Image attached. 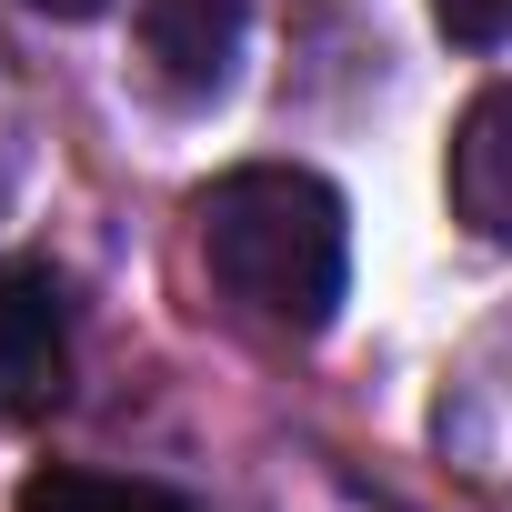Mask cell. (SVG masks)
<instances>
[{"instance_id": "1", "label": "cell", "mask_w": 512, "mask_h": 512, "mask_svg": "<svg viewBox=\"0 0 512 512\" xmlns=\"http://www.w3.org/2000/svg\"><path fill=\"white\" fill-rule=\"evenodd\" d=\"M191 231H201L211 292L241 322H262L282 342L332 332V312L352 292V211H342V191L322 171H302V161H241V171H221L191 201Z\"/></svg>"}, {"instance_id": "2", "label": "cell", "mask_w": 512, "mask_h": 512, "mask_svg": "<svg viewBox=\"0 0 512 512\" xmlns=\"http://www.w3.org/2000/svg\"><path fill=\"white\" fill-rule=\"evenodd\" d=\"M61 392H71V292L51 262H11L0 272V432L61 412Z\"/></svg>"}, {"instance_id": "3", "label": "cell", "mask_w": 512, "mask_h": 512, "mask_svg": "<svg viewBox=\"0 0 512 512\" xmlns=\"http://www.w3.org/2000/svg\"><path fill=\"white\" fill-rule=\"evenodd\" d=\"M251 0H141V81L171 111H211L241 81Z\"/></svg>"}, {"instance_id": "4", "label": "cell", "mask_w": 512, "mask_h": 512, "mask_svg": "<svg viewBox=\"0 0 512 512\" xmlns=\"http://www.w3.org/2000/svg\"><path fill=\"white\" fill-rule=\"evenodd\" d=\"M442 181H452V221H462L472 241H502V251H512V81H492V91L462 111Z\"/></svg>"}, {"instance_id": "5", "label": "cell", "mask_w": 512, "mask_h": 512, "mask_svg": "<svg viewBox=\"0 0 512 512\" xmlns=\"http://www.w3.org/2000/svg\"><path fill=\"white\" fill-rule=\"evenodd\" d=\"M11 512H201V502H191V492H171V482H141V472L41 462V472L11 492Z\"/></svg>"}, {"instance_id": "6", "label": "cell", "mask_w": 512, "mask_h": 512, "mask_svg": "<svg viewBox=\"0 0 512 512\" xmlns=\"http://www.w3.org/2000/svg\"><path fill=\"white\" fill-rule=\"evenodd\" d=\"M432 21H442V41H462V51H502V41H512V0H432Z\"/></svg>"}, {"instance_id": "7", "label": "cell", "mask_w": 512, "mask_h": 512, "mask_svg": "<svg viewBox=\"0 0 512 512\" xmlns=\"http://www.w3.org/2000/svg\"><path fill=\"white\" fill-rule=\"evenodd\" d=\"M31 11H51V21H91V11H111V0H31Z\"/></svg>"}]
</instances>
